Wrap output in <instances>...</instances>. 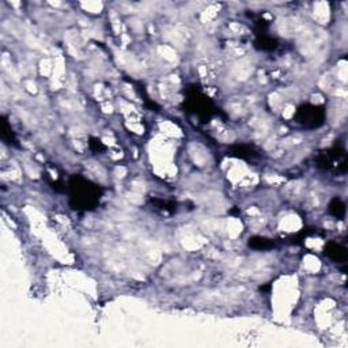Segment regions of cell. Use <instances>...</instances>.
<instances>
[{"label":"cell","instance_id":"cell-2","mask_svg":"<svg viewBox=\"0 0 348 348\" xmlns=\"http://www.w3.org/2000/svg\"><path fill=\"white\" fill-rule=\"evenodd\" d=\"M185 102H186L185 104L186 110L203 120L210 118L212 114L216 113V106L214 105V102L196 87L189 88L186 91V101Z\"/></svg>","mask_w":348,"mask_h":348},{"label":"cell","instance_id":"cell-6","mask_svg":"<svg viewBox=\"0 0 348 348\" xmlns=\"http://www.w3.org/2000/svg\"><path fill=\"white\" fill-rule=\"evenodd\" d=\"M256 46L261 51H273L277 46V41L273 37L265 33H259L256 40Z\"/></svg>","mask_w":348,"mask_h":348},{"label":"cell","instance_id":"cell-8","mask_svg":"<svg viewBox=\"0 0 348 348\" xmlns=\"http://www.w3.org/2000/svg\"><path fill=\"white\" fill-rule=\"evenodd\" d=\"M329 212L333 215L336 219H343L345 216V204L341 199L335 197L331 203H329Z\"/></svg>","mask_w":348,"mask_h":348},{"label":"cell","instance_id":"cell-5","mask_svg":"<svg viewBox=\"0 0 348 348\" xmlns=\"http://www.w3.org/2000/svg\"><path fill=\"white\" fill-rule=\"evenodd\" d=\"M325 255L336 263H343L347 259V249L340 243L329 241L325 246Z\"/></svg>","mask_w":348,"mask_h":348},{"label":"cell","instance_id":"cell-7","mask_svg":"<svg viewBox=\"0 0 348 348\" xmlns=\"http://www.w3.org/2000/svg\"><path fill=\"white\" fill-rule=\"evenodd\" d=\"M249 246L255 250H268L273 247V241L265 237H252L249 239Z\"/></svg>","mask_w":348,"mask_h":348},{"label":"cell","instance_id":"cell-9","mask_svg":"<svg viewBox=\"0 0 348 348\" xmlns=\"http://www.w3.org/2000/svg\"><path fill=\"white\" fill-rule=\"evenodd\" d=\"M230 155L238 156V158H253L256 156V151L253 150V147L245 146V144H241V146H235L230 150Z\"/></svg>","mask_w":348,"mask_h":348},{"label":"cell","instance_id":"cell-4","mask_svg":"<svg viewBox=\"0 0 348 348\" xmlns=\"http://www.w3.org/2000/svg\"><path fill=\"white\" fill-rule=\"evenodd\" d=\"M317 165L325 170L344 173L347 170V155L344 148L340 146H333L332 148L325 150L317 156Z\"/></svg>","mask_w":348,"mask_h":348},{"label":"cell","instance_id":"cell-10","mask_svg":"<svg viewBox=\"0 0 348 348\" xmlns=\"http://www.w3.org/2000/svg\"><path fill=\"white\" fill-rule=\"evenodd\" d=\"M90 148H91L92 151L100 152L102 151V150H105V146L102 144V142L100 139H91V140H90Z\"/></svg>","mask_w":348,"mask_h":348},{"label":"cell","instance_id":"cell-3","mask_svg":"<svg viewBox=\"0 0 348 348\" xmlns=\"http://www.w3.org/2000/svg\"><path fill=\"white\" fill-rule=\"evenodd\" d=\"M325 117L327 113L323 106L313 105V104H305L299 106L295 112V121L309 130H315L324 125Z\"/></svg>","mask_w":348,"mask_h":348},{"label":"cell","instance_id":"cell-1","mask_svg":"<svg viewBox=\"0 0 348 348\" xmlns=\"http://www.w3.org/2000/svg\"><path fill=\"white\" fill-rule=\"evenodd\" d=\"M70 203L72 208L79 211L94 210L102 197V189L82 176H74L68 182Z\"/></svg>","mask_w":348,"mask_h":348}]
</instances>
